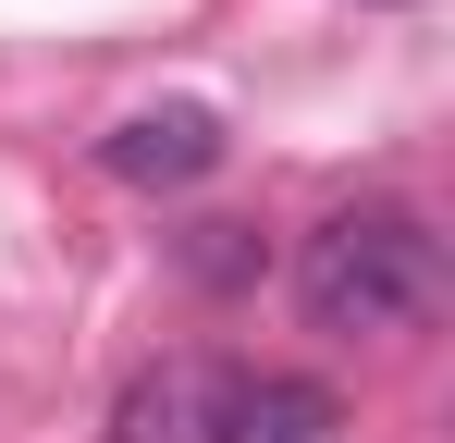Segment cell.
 I'll return each instance as SVG.
<instances>
[{
  "label": "cell",
  "instance_id": "6da1fadb",
  "mask_svg": "<svg viewBox=\"0 0 455 443\" xmlns=\"http://www.w3.org/2000/svg\"><path fill=\"white\" fill-rule=\"evenodd\" d=\"M296 308H307V333H345V345H370V333H419V320L443 308V234H431V210H406V197H357V210L307 222V246H296Z\"/></svg>",
  "mask_w": 455,
  "mask_h": 443
},
{
  "label": "cell",
  "instance_id": "7a4b0ae2",
  "mask_svg": "<svg viewBox=\"0 0 455 443\" xmlns=\"http://www.w3.org/2000/svg\"><path fill=\"white\" fill-rule=\"evenodd\" d=\"M234 394H246V369H222V358H160V369L124 382L111 443H234Z\"/></svg>",
  "mask_w": 455,
  "mask_h": 443
},
{
  "label": "cell",
  "instance_id": "3957f363",
  "mask_svg": "<svg viewBox=\"0 0 455 443\" xmlns=\"http://www.w3.org/2000/svg\"><path fill=\"white\" fill-rule=\"evenodd\" d=\"M222 111H210V99H160V111H124V124H111V136H99V173H111V185H197V173H222Z\"/></svg>",
  "mask_w": 455,
  "mask_h": 443
},
{
  "label": "cell",
  "instance_id": "277c9868",
  "mask_svg": "<svg viewBox=\"0 0 455 443\" xmlns=\"http://www.w3.org/2000/svg\"><path fill=\"white\" fill-rule=\"evenodd\" d=\"M234 443H345V394L296 382V369H259L234 394Z\"/></svg>",
  "mask_w": 455,
  "mask_h": 443
},
{
  "label": "cell",
  "instance_id": "5b68a950",
  "mask_svg": "<svg viewBox=\"0 0 455 443\" xmlns=\"http://www.w3.org/2000/svg\"><path fill=\"white\" fill-rule=\"evenodd\" d=\"M185 271H197V284H259V234H246V222H185Z\"/></svg>",
  "mask_w": 455,
  "mask_h": 443
}]
</instances>
